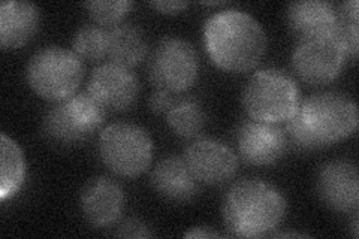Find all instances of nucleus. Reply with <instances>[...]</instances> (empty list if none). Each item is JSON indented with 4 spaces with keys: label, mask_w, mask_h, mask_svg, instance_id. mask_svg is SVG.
I'll return each instance as SVG.
<instances>
[{
    "label": "nucleus",
    "mask_w": 359,
    "mask_h": 239,
    "mask_svg": "<svg viewBox=\"0 0 359 239\" xmlns=\"http://www.w3.org/2000/svg\"><path fill=\"white\" fill-rule=\"evenodd\" d=\"M358 108L346 95L316 93L299 102L286 121V136L298 150L316 151L344 141L356 132Z\"/></svg>",
    "instance_id": "nucleus-1"
},
{
    "label": "nucleus",
    "mask_w": 359,
    "mask_h": 239,
    "mask_svg": "<svg viewBox=\"0 0 359 239\" xmlns=\"http://www.w3.org/2000/svg\"><path fill=\"white\" fill-rule=\"evenodd\" d=\"M204 43L211 62L222 71L244 74L261 63L268 39L255 17L240 9H224L205 21Z\"/></svg>",
    "instance_id": "nucleus-2"
},
{
    "label": "nucleus",
    "mask_w": 359,
    "mask_h": 239,
    "mask_svg": "<svg viewBox=\"0 0 359 239\" xmlns=\"http://www.w3.org/2000/svg\"><path fill=\"white\" fill-rule=\"evenodd\" d=\"M287 202L276 186L247 178L235 183L223 199V221L233 236L271 235L285 220Z\"/></svg>",
    "instance_id": "nucleus-3"
},
{
    "label": "nucleus",
    "mask_w": 359,
    "mask_h": 239,
    "mask_svg": "<svg viewBox=\"0 0 359 239\" xmlns=\"http://www.w3.org/2000/svg\"><path fill=\"white\" fill-rule=\"evenodd\" d=\"M241 100L249 118L280 124L294 116L301 95L294 78L283 71L268 67L249 78Z\"/></svg>",
    "instance_id": "nucleus-4"
},
{
    "label": "nucleus",
    "mask_w": 359,
    "mask_h": 239,
    "mask_svg": "<svg viewBox=\"0 0 359 239\" xmlns=\"http://www.w3.org/2000/svg\"><path fill=\"white\" fill-rule=\"evenodd\" d=\"M26 78L38 96L50 102H62L76 93L84 78V64L72 50L47 47L33 54Z\"/></svg>",
    "instance_id": "nucleus-5"
},
{
    "label": "nucleus",
    "mask_w": 359,
    "mask_h": 239,
    "mask_svg": "<svg viewBox=\"0 0 359 239\" xmlns=\"http://www.w3.org/2000/svg\"><path fill=\"white\" fill-rule=\"evenodd\" d=\"M99 156L112 174L135 178L153 162V141L138 124L112 123L99 135Z\"/></svg>",
    "instance_id": "nucleus-6"
},
{
    "label": "nucleus",
    "mask_w": 359,
    "mask_h": 239,
    "mask_svg": "<svg viewBox=\"0 0 359 239\" xmlns=\"http://www.w3.org/2000/svg\"><path fill=\"white\" fill-rule=\"evenodd\" d=\"M105 111L88 95H74L57 102L43 117L42 130L59 144H80L102 128Z\"/></svg>",
    "instance_id": "nucleus-7"
},
{
    "label": "nucleus",
    "mask_w": 359,
    "mask_h": 239,
    "mask_svg": "<svg viewBox=\"0 0 359 239\" xmlns=\"http://www.w3.org/2000/svg\"><path fill=\"white\" fill-rule=\"evenodd\" d=\"M149 75L157 90L171 95L187 92L199 76V57L194 45L174 36L162 39L150 57Z\"/></svg>",
    "instance_id": "nucleus-8"
},
{
    "label": "nucleus",
    "mask_w": 359,
    "mask_h": 239,
    "mask_svg": "<svg viewBox=\"0 0 359 239\" xmlns=\"http://www.w3.org/2000/svg\"><path fill=\"white\" fill-rule=\"evenodd\" d=\"M346 54L334 36L299 39L292 54V66L301 81L327 86L343 71Z\"/></svg>",
    "instance_id": "nucleus-9"
},
{
    "label": "nucleus",
    "mask_w": 359,
    "mask_h": 239,
    "mask_svg": "<svg viewBox=\"0 0 359 239\" xmlns=\"http://www.w3.org/2000/svg\"><path fill=\"white\" fill-rule=\"evenodd\" d=\"M87 95L105 112H121L132 108L137 102L140 81L132 69L109 62L93 71Z\"/></svg>",
    "instance_id": "nucleus-10"
},
{
    "label": "nucleus",
    "mask_w": 359,
    "mask_h": 239,
    "mask_svg": "<svg viewBox=\"0 0 359 239\" xmlns=\"http://www.w3.org/2000/svg\"><path fill=\"white\" fill-rule=\"evenodd\" d=\"M183 158L202 184L220 186L231 181L238 170V157L217 139L198 138L186 146Z\"/></svg>",
    "instance_id": "nucleus-11"
},
{
    "label": "nucleus",
    "mask_w": 359,
    "mask_h": 239,
    "mask_svg": "<svg viewBox=\"0 0 359 239\" xmlns=\"http://www.w3.org/2000/svg\"><path fill=\"white\" fill-rule=\"evenodd\" d=\"M235 142L240 157L253 166H271L286 153V132L273 123L247 118L235 132Z\"/></svg>",
    "instance_id": "nucleus-12"
},
{
    "label": "nucleus",
    "mask_w": 359,
    "mask_h": 239,
    "mask_svg": "<svg viewBox=\"0 0 359 239\" xmlns=\"http://www.w3.org/2000/svg\"><path fill=\"white\" fill-rule=\"evenodd\" d=\"M316 190L320 200L337 212H352L359 203V175L353 163L332 161L318 172Z\"/></svg>",
    "instance_id": "nucleus-13"
},
{
    "label": "nucleus",
    "mask_w": 359,
    "mask_h": 239,
    "mask_svg": "<svg viewBox=\"0 0 359 239\" xmlns=\"http://www.w3.org/2000/svg\"><path fill=\"white\" fill-rule=\"evenodd\" d=\"M126 196L121 186L108 177H97L84 186L80 207L84 219L93 227H109L123 215Z\"/></svg>",
    "instance_id": "nucleus-14"
},
{
    "label": "nucleus",
    "mask_w": 359,
    "mask_h": 239,
    "mask_svg": "<svg viewBox=\"0 0 359 239\" xmlns=\"http://www.w3.org/2000/svg\"><path fill=\"white\" fill-rule=\"evenodd\" d=\"M150 183L157 195L177 203L190 202L199 195V181L183 157L170 156L161 161L151 170Z\"/></svg>",
    "instance_id": "nucleus-15"
},
{
    "label": "nucleus",
    "mask_w": 359,
    "mask_h": 239,
    "mask_svg": "<svg viewBox=\"0 0 359 239\" xmlns=\"http://www.w3.org/2000/svg\"><path fill=\"white\" fill-rule=\"evenodd\" d=\"M41 11L30 2H4L0 5V45L4 50H18L36 35Z\"/></svg>",
    "instance_id": "nucleus-16"
},
{
    "label": "nucleus",
    "mask_w": 359,
    "mask_h": 239,
    "mask_svg": "<svg viewBox=\"0 0 359 239\" xmlns=\"http://www.w3.org/2000/svg\"><path fill=\"white\" fill-rule=\"evenodd\" d=\"M286 21L299 39L332 36L339 13L332 4L322 0L294 2L286 9Z\"/></svg>",
    "instance_id": "nucleus-17"
},
{
    "label": "nucleus",
    "mask_w": 359,
    "mask_h": 239,
    "mask_svg": "<svg viewBox=\"0 0 359 239\" xmlns=\"http://www.w3.org/2000/svg\"><path fill=\"white\" fill-rule=\"evenodd\" d=\"M149 53V43L141 29L132 25H118L108 30V54L111 63L123 67L138 66Z\"/></svg>",
    "instance_id": "nucleus-18"
},
{
    "label": "nucleus",
    "mask_w": 359,
    "mask_h": 239,
    "mask_svg": "<svg viewBox=\"0 0 359 239\" xmlns=\"http://www.w3.org/2000/svg\"><path fill=\"white\" fill-rule=\"evenodd\" d=\"M2 177H0V199L6 202L18 195L26 181L27 165L20 145L2 133Z\"/></svg>",
    "instance_id": "nucleus-19"
},
{
    "label": "nucleus",
    "mask_w": 359,
    "mask_h": 239,
    "mask_svg": "<svg viewBox=\"0 0 359 239\" xmlns=\"http://www.w3.org/2000/svg\"><path fill=\"white\" fill-rule=\"evenodd\" d=\"M165 116L171 130L186 139L199 136L207 123L205 109L202 108L201 102L194 97L175 99L172 107Z\"/></svg>",
    "instance_id": "nucleus-20"
},
{
    "label": "nucleus",
    "mask_w": 359,
    "mask_h": 239,
    "mask_svg": "<svg viewBox=\"0 0 359 239\" xmlns=\"http://www.w3.org/2000/svg\"><path fill=\"white\" fill-rule=\"evenodd\" d=\"M72 51L81 60L99 62L105 59L108 54V32L95 25L81 27L74 35Z\"/></svg>",
    "instance_id": "nucleus-21"
},
{
    "label": "nucleus",
    "mask_w": 359,
    "mask_h": 239,
    "mask_svg": "<svg viewBox=\"0 0 359 239\" xmlns=\"http://www.w3.org/2000/svg\"><path fill=\"white\" fill-rule=\"evenodd\" d=\"M84 8L99 26L112 29L121 25V21L129 15L133 9V2H129V0H95V2L84 4Z\"/></svg>",
    "instance_id": "nucleus-22"
},
{
    "label": "nucleus",
    "mask_w": 359,
    "mask_h": 239,
    "mask_svg": "<svg viewBox=\"0 0 359 239\" xmlns=\"http://www.w3.org/2000/svg\"><path fill=\"white\" fill-rule=\"evenodd\" d=\"M117 236L121 238H151L150 227L140 219H129L117 227Z\"/></svg>",
    "instance_id": "nucleus-23"
},
{
    "label": "nucleus",
    "mask_w": 359,
    "mask_h": 239,
    "mask_svg": "<svg viewBox=\"0 0 359 239\" xmlns=\"http://www.w3.org/2000/svg\"><path fill=\"white\" fill-rule=\"evenodd\" d=\"M174 102L175 99L171 93L165 92V90H156V92L150 96L149 107L154 114H166L172 107Z\"/></svg>",
    "instance_id": "nucleus-24"
},
{
    "label": "nucleus",
    "mask_w": 359,
    "mask_h": 239,
    "mask_svg": "<svg viewBox=\"0 0 359 239\" xmlns=\"http://www.w3.org/2000/svg\"><path fill=\"white\" fill-rule=\"evenodd\" d=\"M150 6L156 11H159V13L162 14H170V15H174V14H180L183 13V11L189 6L187 2H183V0H180V2H151Z\"/></svg>",
    "instance_id": "nucleus-25"
},
{
    "label": "nucleus",
    "mask_w": 359,
    "mask_h": 239,
    "mask_svg": "<svg viewBox=\"0 0 359 239\" xmlns=\"http://www.w3.org/2000/svg\"><path fill=\"white\" fill-rule=\"evenodd\" d=\"M186 238H216L222 236L219 232L211 231L210 227H195V229H190L184 233Z\"/></svg>",
    "instance_id": "nucleus-26"
},
{
    "label": "nucleus",
    "mask_w": 359,
    "mask_h": 239,
    "mask_svg": "<svg viewBox=\"0 0 359 239\" xmlns=\"http://www.w3.org/2000/svg\"><path fill=\"white\" fill-rule=\"evenodd\" d=\"M352 232H353V236H355V238H358V236H359V231H358V217H356V214H355L353 223H352Z\"/></svg>",
    "instance_id": "nucleus-27"
}]
</instances>
